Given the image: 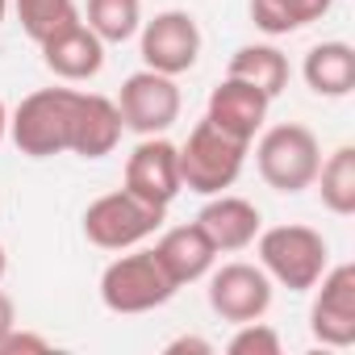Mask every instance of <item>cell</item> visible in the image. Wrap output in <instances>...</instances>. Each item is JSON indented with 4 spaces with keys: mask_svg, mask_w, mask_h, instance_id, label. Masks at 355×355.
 <instances>
[{
    "mask_svg": "<svg viewBox=\"0 0 355 355\" xmlns=\"http://www.w3.org/2000/svg\"><path fill=\"white\" fill-rule=\"evenodd\" d=\"M121 130L117 101L80 88H38L9 113V138L30 159H51L63 150L105 159L117 150Z\"/></svg>",
    "mask_w": 355,
    "mask_h": 355,
    "instance_id": "cell-1",
    "label": "cell"
},
{
    "mask_svg": "<svg viewBox=\"0 0 355 355\" xmlns=\"http://www.w3.org/2000/svg\"><path fill=\"white\" fill-rule=\"evenodd\" d=\"M255 251H259V268L268 272V280L288 293H309L330 268V243L313 226H297V222L259 230Z\"/></svg>",
    "mask_w": 355,
    "mask_h": 355,
    "instance_id": "cell-2",
    "label": "cell"
},
{
    "mask_svg": "<svg viewBox=\"0 0 355 355\" xmlns=\"http://www.w3.org/2000/svg\"><path fill=\"white\" fill-rule=\"evenodd\" d=\"M255 167L268 189L297 197V193L313 189V175L322 167V142L301 121L268 125V130H259V142H255Z\"/></svg>",
    "mask_w": 355,
    "mask_h": 355,
    "instance_id": "cell-3",
    "label": "cell"
},
{
    "mask_svg": "<svg viewBox=\"0 0 355 355\" xmlns=\"http://www.w3.org/2000/svg\"><path fill=\"white\" fill-rule=\"evenodd\" d=\"M251 142L230 138L226 130H218L209 117H201L189 134V142L180 146V184L197 197H214L226 193L247 163Z\"/></svg>",
    "mask_w": 355,
    "mask_h": 355,
    "instance_id": "cell-4",
    "label": "cell"
},
{
    "mask_svg": "<svg viewBox=\"0 0 355 355\" xmlns=\"http://www.w3.org/2000/svg\"><path fill=\"white\" fill-rule=\"evenodd\" d=\"M175 297V284L159 268L150 247H130L101 272V301L109 313H150Z\"/></svg>",
    "mask_w": 355,
    "mask_h": 355,
    "instance_id": "cell-5",
    "label": "cell"
},
{
    "mask_svg": "<svg viewBox=\"0 0 355 355\" xmlns=\"http://www.w3.org/2000/svg\"><path fill=\"white\" fill-rule=\"evenodd\" d=\"M163 214L167 209L134 197L130 189H113L84 209V239L101 251H130L163 226Z\"/></svg>",
    "mask_w": 355,
    "mask_h": 355,
    "instance_id": "cell-6",
    "label": "cell"
},
{
    "mask_svg": "<svg viewBox=\"0 0 355 355\" xmlns=\"http://www.w3.org/2000/svg\"><path fill=\"white\" fill-rule=\"evenodd\" d=\"M138 55L142 67L159 71V76H184L197 67L201 59V26L189 9H163L150 21H142L138 30Z\"/></svg>",
    "mask_w": 355,
    "mask_h": 355,
    "instance_id": "cell-7",
    "label": "cell"
},
{
    "mask_svg": "<svg viewBox=\"0 0 355 355\" xmlns=\"http://www.w3.org/2000/svg\"><path fill=\"white\" fill-rule=\"evenodd\" d=\"M117 113H121V125L134 130L138 138L167 134L175 121H180V88H175L171 76H159V71L142 67V71L121 80Z\"/></svg>",
    "mask_w": 355,
    "mask_h": 355,
    "instance_id": "cell-8",
    "label": "cell"
},
{
    "mask_svg": "<svg viewBox=\"0 0 355 355\" xmlns=\"http://www.w3.org/2000/svg\"><path fill=\"white\" fill-rule=\"evenodd\" d=\"M309 334L313 343L334 347V351L355 343V263H334L313 284Z\"/></svg>",
    "mask_w": 355,
    "mask_h": 355,
    "instance_id": "cell-9",
    "label": "cell"
},
{
    "mask_svg": "<svg viewBox=\"0 0 355 355\" xmlns=\"http://www.w3.org/2000/svg\"><path fill=\"white\" fill-rule=\"evenodd\" d=\"M121 189H130L134 197L167 209L175 197L184 193L180 184V146L167 142L163 134H150L142 138L130 159H125V175H121Z\"/></svg>",
    "mask_w": 355,
    "mask_h": 355,
    "instance_id": "cell-10",
    "label": "cell"
},
{
    "mask_svg": "<svg viewBox=\"0 0 355 355\" xmlns=\"http://www.w3.org/2000/svg\"><path fill=\"white\" fill-rule=\"evenodd\" d=\"M209 309L222 322H255L272 309V280L259 263H222L209 272Z\"/></svg>",
    "mask_w": 355,
    "mask_h": 355,
    "instance_id": "cell-11",
    "label": "cell"
},
{
    "mask_svg": "<svg viewBox=\"0 0 355 355\" xmlns=\"http://www.w3.org/2000/svg\"><path fill=\"white\" fill-rule=\"evenodd\" d=\"M268 109H272V96L259 92L255 84L239 80V76H226L214 92H209V105H205V117L226 130L230 138L239 142H255V134L268 125Z\"/></svg>",
    "mask_w": 355,
    "mask_h": 355,
    "instance_id": "cell-12",
    "label": "cell"
},
{
    "mask_svg": "<svg viewBox=\"0 0 355 355\" xmlns=\"http://www.w3.org/2000/svg\"><path fill=\"white\" fill-rule=\"evenodd\" d=\"M197 226L205 230V239L214 243L218 255H230V251H247L259 230H263V214L259 205H251L247 197H234V193H214L205 201V209L197 214Z\"/></svg>",
    "mask_w": 355,
    "mask_h": 355,
    "instance_id": "cell-13",
    "label": "cell"
},
{
    "mask_svg": "<svg viewBox=\"0 0 355 355\" xmlns=\"http://www.w3.org/2000/svg\"><path fill=\"white\" fill-rule=\"evenodd\" d=\"M150 251H155L159 268L167 272V280H171L175 288L205 280V276L214 272V263H218V251H214V243L205 239V230H201L197 222L163 230L159 243H155Z\"/></svg>",
    "mask_w": 355,
    "mask_h": 355,
    "instance_id": "cell-14",
    "label": "cell"
},
{
    "mask_svg": "<svg viewBox=\"0 0 355 355\" xmlns=\"http://www.w3.org/2000/svg\"><path fill=\"white\" fill-rule=\"evenodd\" d=\"M42 63L63 84H84V80L101 76V67H105V42L80 21V26L55 34L51 42H42Z\"/></svg>",
    "mask_w": 355,
    "mask_h": 355,
    "instance_id": "cell-15",
    "label": "cell"
},
{
    "mask_svg": "<svg viewBox=\"0 0 355 355\" xmlns=\"http://www.w3.org/2000/svg\"><path fill=\"white\" fill-rule=\"evenodd\" d=\"M301 80L313 96L326 101H343L355 88V46L351 42H318L309 46L305 63H301Z\"/></svg>",
    "mask_w": 355,
    "mask_h": 355,
    "instance_id": "cell-16",
    "label": "cell"
},
{
    "mask_svg": "<svg viewBox=\"0 0 355 355\" xmlns=\"http://www.w3.org/2000/svg\"><path fill=\"white\" fill-rule=\"evenodd\" d=\"M226 76H239V80L255 84L259 92H268V96L276 101V96L288 88L293 67H288V55H284L280 46H272V42H247V46H239V51L230 55Z\"/></svg>",
    "mask_w": 355,
    "mask_h": 355,
    "instance_id": "cell-17",
    "label": "cell"
},
{
    "mask_svg": "<svg viewBox=\"0 0 355 355\" xmlns=\"http://www.w3.org/2000/svg\"><path fill=\"white\" fill-rule=\"evenodd\" d=\"M313 184H318V193H322V205H326L334 218H351V214H355V146H351V142L334 146V150L322 159Z\"/></svg>",
    "mask_w": 355,
    "mask_h": 355,
    "instance_id": "cell-18",
    "label": "cell"
},
{
    "mask_svg": "<svg viewBox=\"0 0 355 355\" xmlns=\"http://www.w3.org/2000/svg\"><path fill=\"white\" fill-rule=\"evenodd\" d=\"M330 9L334 0H251V21L268 38H280V34L305 30L309 21H322Z\"/></svg>",
    "mask_w": 355,
    "mask_h": 355,
    "instance_id": "cell-19",
    "label": "cell"
},
{
    "mask_svg": "<svg viewBox=\"0 0 355 355\" xmlns=\"http://www.w3.org/2000/svg\"><path fill=\"white\" fill-rule=\"evenodd\" d=\"M13 9H17V21H21L26 38L38 42V46L84 21L76 0H13Z\"/></svg>",
    "mask_w": 355,
    "mask_h": 355,
    "instance_id": "cell-20",
    "label": "cell"
},
{
    "mask_svg": "<svg viewBox=\"0 0 355 355\" xmlns=\"http://www.w3.org/2000/svg\"><path fill=\"white\" fill-rule=\"evenodd\" d=\"M105 46H121L142 30V0H88L84 21Z\"/></svg>",
    "mask_w": 355,
    "mask_h": 355,
    "instance_id": "cell-21",
    "label": "cell"
},
{
    "mask_svg": "<svg viewBox=\"0 0 355 355\" xmlns=\"http://www.w3.org/2000/svg\"><path fill=\"white\" fill-rule=\"evenodd\" d=\"M226 351H230V355H280V334H276L263 318L239 322V330L230 334Z\"/></svg>",
    "mask_w": 355,
    "mask_h": 355,
    "instance_id": "cell-22",
    "label": "cell"
},
{
    "mask_svg": "<svg viewBox=\"0 0 355 355\" xmlns=\"http://www.w3.org/2000/svg\"><path fill=\"white\" fill-rule=\"evenodd\" d=\"M51 351V338L46 334H34V330H9L5 343H0V355H46Z\"/></svg>",
    "mask_w": 355,
    "mask_h": 355,
    "instance_id": "cell-23",
    "label": "cell"
},
{
    "mask_svg": "<svg viewBox=\"0 0 355 355\" xmlns=\"http://www.w3.org/2000/svg\"><path fill=\"white\" fill-rule=\"evenodd\" d=\"M184 351H193V355H209L214 347H209L205 338H197V334H184V338H171V343H167V355H184Z\"/></svg>",
    "mask_w": 355,
    "mask_h": 355,
    "instance_id": "cell-24",
    "label": "cell"
},
{
    "mask_svg": "<svg viewBox=\"0 0 355 355\" xmlns=\"http://www.w3.org/2000/svg\"><path fill=\"white\" fill-rule=\"evenodd\" d=\"M17 326V305H13V297L9 293H0V343H5V334Z\"/></svg>",
    "mask_w": 355,
    "mask_h": 355,
    "instance_id": "cell-25",
    "label": "cell"
},
{
    "mask_svg": "<svg viewBox=\"0 0 355 355\" xmlns=\"http://www.w3.org/2000/svg\"><path fill=\"white\" fill-rule=\"evenodd\" d=\"M5 134H9V109H5V101H0V142H5Z\"/></svg>",
    "mask_w": 355,
    "mask_h": 355,
    "instance_id": "cell-26",
    "label": "cell"
},
{
    "mask_svg": "<svg viewBox=\"0 0 355 355\" xmlns=\"http://www.w3.org/2000/svg\"><path fill=\"white\" fill-rule=\"evenodd\" d=\"M5 272H9V255H5V243H0V280H5Z\"/></svg>",
    "mask_w": 355,
    "mask_h": 355,
    "instance_id": "cell-27",
    "label": "cell"
},
{
    "mask_svg": "<svg viewBox=\"0 0 355 355\" xmlns=\"http://www.w3.org/2000/svg\"><path fill=\"white\" fill-rule=\"evenodd\" d=\"M9 5L13 0H0V26H5V17H9Z\"/></svg>",
    "mask_w": 355,
    "mask_h": 355,
    "instance_id": "cell-28",
    "label": "cell"
}]
</instances>
